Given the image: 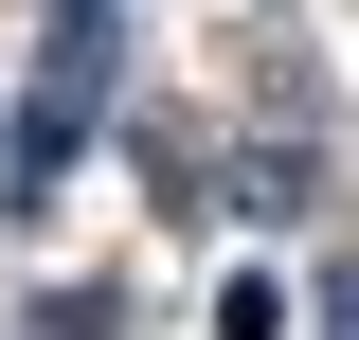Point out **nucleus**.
Instances as JSON below:
<instances>
[{
    "label": "nucleus",
    "mask_w": 359,
    "mask_h": 340,
    "mask_svg": "<svg viewBox=\"0 0 359 340\" xmlns=\"http://www.w3.org/2000/svg\"><path fill=\"white\" fill-rule=\"evenodd\" d=\"M108 90H126V18H108V0H54L36 72H18V126H0V215H36L54 179H72V143L108 126Z\"/></svg>",
    "instance_id": "1"
},
{
    "label": "nucleus",
    "mask_w": 359,
    "mask_h": 340,
    "mask_svg": "<svg viewBox=\"0 0 359 340\" xmlns=\"http://www.w3.org/2000/svg\"><path fill=\"white\" fill-rule=\"evenodd\" d=\"M216 340H287V287H269V269H233V287H216Z\"/></svg>",
    "instance_id": "2"
},
{
    "label": "nucleus",
    "mask_w": 359,
    "mask_h": 340,
    "mask_svg": "<svg viewBox=\"0 0 359 340\" xmlns=\"http://www.w3.org/2000/svg\"><path fill=\"white\" fill-rule=\"evenodd\" d=\"M323 340H359V269H341V287H323Z\"/></svg>",
    "instance_id": "3"
}]
</instances>
